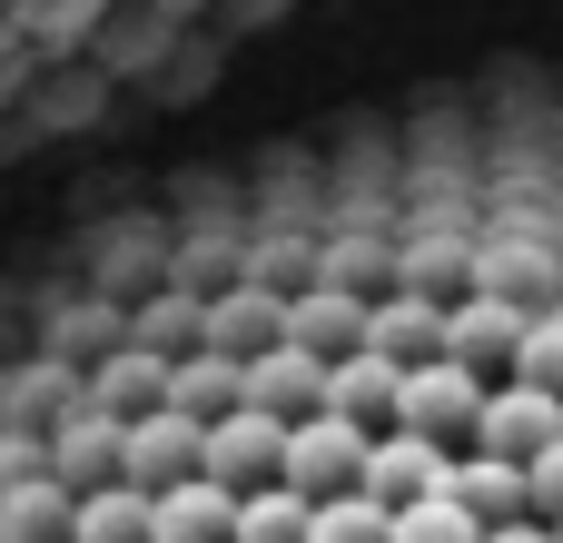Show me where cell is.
<instances>
[{
  "label": "cell",
  "instance_id": "cell-1",
  "mask_svg": "<svg viewBox=\"0 0 563 543\" xmlns=\"http://www.w3.org/2000/svg\"><path fill=\"white\" fill-rule=\"evenodd\" d=\"M376 425H356V415H307L297 425V455H287V485L307 495V505H336V495H366V465H376Z\"/></svg>",
  "mask_w": 563,
  "mask_h": 543
},
{
  "label": "cell",
  "instance_id": "cell-2",
  "mask_svg": "<svg viewBox=\"0 0 563 543\" xmlns=\"http://www.w3.org/2000/svg\"><path fill=\"white\" fill-rule=\"evenodd\" d=\"M287 455H297V425H277V415H228V425H208V485H228V495H267V485H287Z\"/></svg>",
  "mask_w": 563,
  "mask_h": 543
},
{
  "label": "cell",
  "instance_id": "cell-3",
  "mask_svg": "<svg viewBox=\"0 0 563 543\" xmlns=\"http://www.w3.org/2000/svg\"><path fill=\"white\" fill-rule=\"evenodd\" d=\"M129 317H139V307H119V297L79 287V297H59V307L40 317V356H59V366L99 376V366H109V356L129 346Z\"/></svg>",
  "mask_w": 563,
  "mask_h": 543
},
{
  "label": "cell",
  "instance_id": "cell-4",
  "mask_svg": "<svg viewBox=\"0 0 563 543\" xmlns=\"http://www.w3.org/2000/svg\"><path fill=\"white\" fill-rule=\"evenodd\" d=\"M485 406H495V386L475 366H455V356L406 376V435H435V445L445 435H485Z\"/></svg>",
  "mask_w": 563,
  "mask_h": 543
},
{
  "label": "cell",
  "instance_id": "cell-5",
  "mask_svg": "<svg viewBox=\"0 0 563 543\" xmlns=\"http://www.w3.org/2000/svg\"><path fill=\"white\" fill-rule=\"evenodd\" d=\"M129 485L139 495H178V485H208V425L198 415H139L129 425Z\"/></svg>",
  "mask_w": 563,
  "mask_h": 543
},
{
  "label": "cell",
  "instance_id": "cell-6",
  "mask_svg": "<svg viewBox=\"0 0 563 543\" xmlns=\"http://www.w3.org/2000/svg\"><path fill=\"white\" fill-rule=\"evenodd\" d=\"M475 445H485V455H505V465L554 455V445H563V396H554V386L505 376V386H495V406H485V435H475Z\"/></svg>",
  "mask_w": 563,
  "mask_h": 543
},
{
  "label": "cell",
  "instance_id": "cell-7",
  "mask_svg": "<svg viewBox=\"0 0 563 543\" xmlns=\"http://www.w3.org/2000/svg\"><path fill=\"white\" fill-rule=\"evenodd\" d=\"M287 317H297V297H277V287H228V297H208V356H238V366H257V356H277L287 346Z\"/></svg>",
  "mask_w": 563,
  "mask_h": 543
},
{
  "label": "cell",
  "instance_id": "cell-8",
  "mask_svg": "<svg viewBox=\"0 0 563 543\" xmlns=\"http://www.w3.org/2000/svg\"><path fill=\"white\" fill-rule=\"evenodd\" d=\"M49 465H59L69 495H109V485H129V425L79 406L69 425H49Z\"/></svg>",
  "mask_w": 563,
  "mask_h": 543
},
{
  "label": "cell",
  "instance_id": "cell-9",
  "mask_svg": "<svg viewBox=\"0 0 563 543\" xmlns=\"http://www.w3.org/2000/svg\"><path fill=\"white\" fill-rule=\"evenodd\" d=\"M366 495H376L386 514H406V505H435V495H455V455H445L435 435H406V425H386V445H376V465H366Z\"/></svg>",
  "mask_w": 563,
  "mask_h": 543
},
{
  "label": "cell",
  "instance_id": "cell-10",
  "mask_svg": "<svg viewBox=\"0 0 563 543\" xmlns=\"http://www.w3.org/2000/svg\"><path fill=\"white\" fill-rule=\"evenodd\" d=\"M366 336H376V297H356V287H307L297 317H287V346H307L327 366L366 356Z\"/></svg>",
  "mask_w": 563,
  "mask_h": 543
},
{
  "label": "cell",
  "instance_id": "cell-11",
  "mask_svg": "<svg viewBox=\"0 0 563 543\" xmlns=\"http://www.w3.org/2000/svg\"><path fill=\"white\" fill-rule=\"evenodd\" d=\"M327 396H336V366H327V356H307V346H277V356H257V366H247V406H257V415H277V425L327 415Z\"/></svg>",
  "mask_w": 563,
  "mask_h": 543
},
{
  "label": "cell",
  "instance_id": "cell-12",
  "mask_svg": "<svg viewBox=\"0 0 563 543\" xmlns=\"http://www.w3.org/2000/svg\"><path fill=\"white\" fill-rule=\"evenodd\" d=\"M525 336H534V317H525V307H505V297H455L445 356L485 376V366H525Z\"/></svg>",
  "mask_w": 563,
  "mask_h": 543
},
{
  "label": "cell",
  "instance_id": "cell-13",
  "mask_svg": "<svg viewBox=\"0 0 563 543\" xmlns=\"http://www.w3.org/2000/svg\"><path fill=\"white\" fill-rule=\"evenodd\" d=\"M445 326H455V307L445 297H426V287H396V297H376V356H396V366H435L445 356Z\"/></svg>",
  "mask_w": 563,
  "mask_h": 543
},
{
  "label": "cell",
  "instance_id": "cell-14",
  "mask_svg": "<svg viewBox=\"0 0 563 543\" xmlns=\"http://www.w3.org/2000/svg\"><path fill=\"white\" fill-rule=\"evenodd\" d=\"M168 386H178V366H168V356L119 346V356L89 376V406H99V415H119V425H139V415H168Z\"/></svg>",
  "mask_w": 563,
  "mask_h": 543
},
{
  "label": "cell",
  "instance_id": "cell-15",
  "mask_svg": "<svg viewBox=\"0 0 563 543\" xmlns=\"http://www.w3.org/2000/svg\"><path fill=\"white\" fill-rule=\"evenodd\" d=\"M455 505H465L485 534H505V524H525V514H534V465H505V455H485V445H475V455L455 465Z\"/></svg>",
  "mask_w": 563,
  "mask_h": 543
},
{
  "label": "cell",
  "instance_id": "cell-16",
  "mask_svg": "<svg viewBox=\"0 0 563 543\" xmlns=\"http://www.w3.org/2000/svg\"><path fill=\"white\" fill-rule=\"evenodd\" d=\"M129 346H148V356L188 366V356L208 346V297H198V287H148V297H139V317H129Z\"/></svg>",
  "mask_w": 563,
  "mask_h": 543
},
{
  "label": "cell",
  "instance_id": "cell-17",
  "mask_svg": "<svg viewBox=\"0 0 563 543\" xmlns=\"http://www.w3.org/2000/svg\"><path fill=\"white\" fill-rule=\"evenodd\" d=\"M406 376H416V366H396V356H376V346H366V356H346V366H336L327 415H356V425H376V415H386V425H406Z\"/></svg>",
  "mask_w": 563,
  "mask_h": 543
},
{
  "label": "cell",
  "instance_id": "cell-18",
  "mask_svg": "<svg viewBox=\"0 0 563 543\" xmlns=\"http://www.w3.org/2000/svg\"><path fill=\"white\" fill-rule=\"evenodd\" d=\"M168 406H178V415H198V425H228V415H247V366H238V356H208V346H198V356L178 366Z\"/></svg>",
  "mask_w": 563,
  "mask_h": 543
},
{
  "label": "cell",
  "instance_id": "cell-19",
  "mask_svg": "<svg viewBox=\"0 0 563 543\" xmlns=\"http://www.w3.org/2000/svg\"><path fill=\"white\" fill-rule=\"evenodd\" d=\"M79 534V495L69 485H10L0 495V543H69Z\"/></svg>",
  "mask_w": 563,
  "mask_h": 543
},
{
  "label": "cell",
  "instance_id": "cell-20",
  "mask_svg": "<svg viewBox=\"0 0 563 543\" xmlns=\"http://www.w3.org/2000/svg\"><path fill=\"white\" fill-rule=\"evenodd\" d=\"M158 543H238V495H228V485H178V495H158Z\"/></svg>",
  "mask_w": 563,
  "mask_h": 543
},
{
  "label": "cell",
  "instance_id": "cell-21",
  "mask_svg": "<svg viewBox=\"0 0 563 543\" xmlns=\"http://www.w3.org/2000/svg\"><path fill=\"white\" fill-rule=\"evenodd\" d=\"M69 543H158V495H139V485L79 495V534Z\"/></svg>",
  "mask_w": 563,
  "mask_h": 543
},
{
  "label": "cell",
  "instance_id": "cell-22",
  "mask_svg": "<svg viewBox=\"0 0 563 543\" xmlns=\"http://www.w3.org/2000/svg\"><path fill=\"white\" fill-rule=\"evenodd\" d=\"M238 543H317V505H307L297 485L238 495Z\"/></svg>",
  "mask_w": 563,
  "mask_h": 543
},
{
  "label": "cell",
  "instance_id": "cell-23",
  "mask_svg": "<svg viewBox=\"0 0 563 543\" xmlns=\"http://www.w3.org/2000/svg\"><path fill=\"white\" fill-rule=\"evenodd\" d=\"M396 543H485V524H475L455 495H435V505H406V514H396Z\"/></svg>",
  "mask_w": 563,
  "mask_h": 543
},
{
  "label": "cell",
  "instance_id": "cell-24",
  "mask_svg": "<svg viewBox=\"0 0 563 543\" xmlns=\"http://www.w3.org/2000/svg\"><path fill=\"white\" fill-rule=\"evenodd\" d=\"M515 376L563 396V307H554V317H534V336H525V366H515Z\"/></svg>",
  "mask_w": 563,
  "mask_h": 543
},
{
  "label": "cell",
  "instance_id": "cell-25",
  "mask_svg": "<svg viewBox=\"0 0 563 543\" xmlns=\"http://www.w3.org/2000/svg\"><path fill=\"white\" fill-rule=\"evenodd\" d=\"M534 514L563 524V445H554V455H534Z\"/></svg>",
  "mask_w": 563,
  "mask_h": 543
},
{
  "label": "cell",
  "instance_id": "cell-26",
  "mask_svg": "<svg viewBox=\"0 0 563 543\" xmlns=\"http://www.w3.org/2000/svg\"><path fill=\"white\" fill-rule=\"evenodd\" d=\"M485 543H563V534L544 524V514H525V524H505V534H485Z\"/></svg>",
  "mask_w": 563,
  "mask_h": 543
},
{
  "label": "cell",
  "instance_id": "cell-27",
  "mask_svg": "<svg viewBox=\"0 0 563 543\" xmlns=\"http://www.w3.org/2000/svg\"><path fill=\"white\" fill-rule=\"evenodd\" d=\"M554 534H563V524H554Z\"/></svg>",
  "mask_w": 563,
  "mask_h": 543
}]
</instances>
